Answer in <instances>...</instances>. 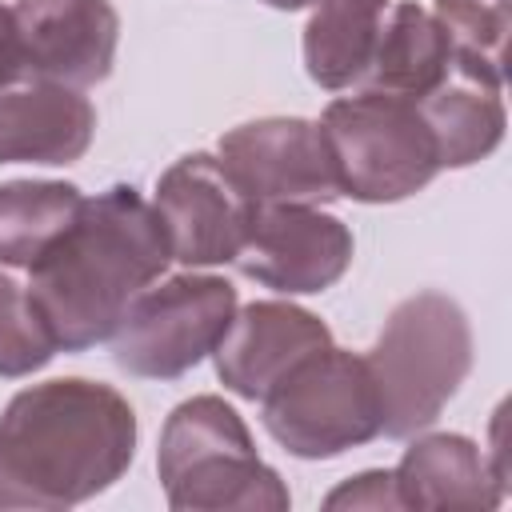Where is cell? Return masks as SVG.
Segmentation results:
<instances>
[{
  "label": "cell",
  "instance_id": "obj_6",
  "mask_svg": "<svg viewBox=\"0 0 512 512\" xmlns=\"http://www.w3.org/2000/svg\"><path fill=\"white\" fill-rule=\"evenodd\" d=\"M340 196L360 204H396L428 188L440 172L432 132L412 100L384 92L340 96L320 116Z\"/></svg>",
  "mask_w": 512,
  "mask_h": 512
},
{
  "label": "cell",
  "instance_id": "obj_7",
  "mask_svg": "<svg viewBox=\"0 0 512 512\" xmlns=\"http://www.w3.org/2000/svg\"><path fill=\"white\" fill-rule=\"evenodd\" d=\"M236 304V288L208 272H180L148 284L112 332V360L140 380H176L216 352Z\"/></svg>",
  "mask_w": 512,
  "mask_h": 512
},
{
  "label": "cell",
  "instance_id": "obj_15",
  "mask_svg": "<svg viewBox=\"0 0 512 512\" xmlns=\"http://www.w3.org/2000/svg\"><path fill=\"white\" fill-rule=\"evenodd\" d=\"M452 76V48L444 28L432 12H424L416 0L388 4V16L380 24L372 60L356 88L384 92L400 100H424Z\"/></svg>",
  "mask_w": 512,
  "mask_h": 512
},
{
  "label": "cell",
  "instance_id": "obj_11",
  "mask_svg": "<svg viewBox=\"0 0 512 512\" xmlns=\"http://www.w3.org/2000/svg\"><path fill=\"white\" fill-rule=\"evenodd\" d=\"M12 20L28 80L92 88L112 76L120 44L112 0H20Z\"/></svg>",
  "mask_w": 512,
  "mask_h": 512
},
{
  "label": "cell",
  "instance_id": "obj_8",
  "mask_svg": "<svg viewBox=\"0 0 512 512\" xmlns=\"http://www.w3.org/2000/svg\"><path fill=\"white\" fill-rule=\"evenodd\" d=\"M152 208L164 224L172 260L188 268L232 264L256 220V204L212 152H188L168 164L156 180Z\"/></svg>",
  "mask_w": 512,
  "mask_h": 512
},
{
  "label": "cell",
  "instance_id": "obj_13",
  "mask_svg": "<svg viewBox=\"0 0 512 512\" xmlns=\"http://www.w3.org/2000/svg\"><path fill=\"white\" fill-rule=\"evenodd\" d=\"M96 136V108L80 88L32 80L0 96V164H76Z\"/></svg>",
  "mask_w": 512,
  "mask_h": 512
},
{
  "label": "cell",
  "instance_id": "obj_14",
  "mask_svg": "<svg viewBox=\"0 0 512 512\" xmlns=\"http://www.w3.org/2000/svg\"><path fill=\"white\" fill-rule=\"evenodd\" d=\"M404 508H496L504 484L488 464V452L460 432H432L404 448L396 472Z\"/></svg>",
  "mask_w": 512,
  "mask_h": 512
},
{
  "label": "cell",
  "instance_id": "obj_4",
  "mask_svg": "<svg viewBox=\"0 0 512 512\" xmlns=\"http://www.w3.org/2000/svg\"><path fill=\"white\" fill-rule=\"evenodd\" d=\"M380 396V436L408 440L436 424L472 372L468 312L444 292L400 300L364 356Z\"/></svg>",
  "mask_w": 512,
  "mask_h": 512
},
{
  "label": "cell",
  "instance_id": "obj_22",
  "mask_svg": "<svg viewBox=\"0 0 512 512\" xmlns=\"http://www.w3.org/2000/svg\"><path fill=\"white\" fill-rule=\"evenodd\" d=\"M24 72H20V44H16V20H12V8L0 4V88L16 84Z\"/></svg>",
  "mask_w": 512,
  "mask_h": 512
},
{
  "label": "cell",
  "instance_id": "obj_2",
  "mask_svg": "<svg viewBox=\"0 0 512 512\" xmlns=\"http://www.w3.org/2000/svg\"><path fill=\"white\" fill-rule=\"evenodd\" d=\"M172 252L156 208L112 184L84 200L64 236L28 268V296L56 348L84 352L108 340L124 308L164 276Z\"/></svg>",
  "mask_w": 512,
  "mask_h": 512
},
{
  "label": "cell",
  "instance_id": "obj_12",
  "mask_svg": "<svg viewBox=\"0 0 512 512\" xmlns=\"http://www.w3.org/2000/svg\"><path fill=\"white\" fill-rule=\"evenodd\" d=\"M332 344L328 324L292 300H252L236 308L216 344V376L240 400H260L296 360Z\"/></svg>",
  "mask_w": 512,
  "mask_h": 512
},
{
  "label": "cell",
  "instance_id": "obj_10",
  "mask_svg": "<svg viewBox=\"0 0 512 512\" xmlns=\"http://www.w3.org/2000/svg\"><path fill=\"white\" fill-rule=\"evenodd\" d=\"M352 252L356 240L340 216L316 204H256L252 232L232 264L280 296H316L348 272Z\"/></svg>",
  "mask_w": 512,
  "mask_h": 512
},
{
  "label": "cell",
  "instance_id": "obj_16",
  "mask_svg": "<svg viewBox=\"0 0 512 512\" xmlns=\"http://www.w3.org/2000/svg\"><path fill=\"white\" fill-rule=\"evenodd\" d=\"M416 108L432 132L440 168H468L488 160L500 148L508 128L500 88L476 84L460 72H452L436 92L416 100Z\"/></svg>",
  "mask_w": 512,
  "mask_h": 512
},
{
  "label": "cell",
  "instance_id": "obj_21",
  "mask_svg": "<svg viewBox=\"0 0 512 512\" xmlns=\"http://www.w3.org/2000/svg\"><path fill=\"white\" fill-rule=\"evenodd\" d=\"M324 508H404L392 472L368 468L360 476H348L340 488L324 496Z\"/></svg>",
  "mask_w": 512,
  "mask_h": 512
},
{
  "label": "cell",
  "instance_id": "obj_5",
  "mask_svg": "<svg viewBox=\"0 0 512 512\" xmlns=\"http://www.w3.org/2000/svg\"><path fill=\"white\" fill-rule=\"evenodd\" d=\"M256 404L268 436L300 460H332L380 436V396L368 360L336 344L296 360Z\"/></svg>",
  "mask_w": 512,
  "mask_h": 512
},
{
  "label": "cell",
  "instance_id": "obj_19",
  "mask_svg": "<svg viewBox=\"0 0 512 512\" xmlns=\"http://www.w3.org/2000/svg\"><path fill=\"white\" fill-rule=\"evenodd\" d=\"M432 16L448 36L452 72L504 92L512 0H436Z\"/></svg>",
  "mask_w": 512,
  "mask_h": 512
},
{
  "label": "cell",
  "instance_id": "obj_18",
  "mask_svg": "<svg viewBox=\"0 0 512 512\" xmlns=\"http://www.w3.org/2000/svg\"><path fill=\"white\" fill-rule=\"evenodd\" d=\"M84 196L68 180H8L0 184V264L32 268L76 220Z\"/></svg>",
  "mask_w": 512,
  "mask_h": 512
},
{
  "label": "cell",
  "instance_id": "obj_23",
  "mask_svg": "<svg viewBox=\"0 0 512 512\" xmlns=\"http://www.w3.org/2000/svg\"><path fill=\"white\" fill-rule=\"evenodd\" d=\"M268 8H280V12H300V8H316L320 0H264Z\"/></svg>",
  "mask_w": 512,
  "mask_h": 512
},
{
  "label": "cell",
  "instance_id": "obj_17",
  "mask_svg": "<svg viewBox=\"0 0 512 512\" xmlns=\"http://www.w3.org/2000/svg\"><path fill=\"white\" fill-rule=\"evenodd\" d=\"M392 0H320L304 24V72L328 92L356 88Z\"/></svg>",
  "mask_w": 512,
  "mask_h": 512
},
{
  "label": "cell",
  "instance_id": "obj_1",
  "mask_svg": "<svg viewBox=\"0 0 512 512\" xmlns=\"http://www.w3.org/2000/svg\"><path fill=\"white\" fill-rule=\"evenodd\" d=\"M136 412L100 380L20 388L0 416V512H64L108 492L136 460Z\"/></svg>",
  "mask_w": 512,
  "mask_h": 512
},
{
  "label": "cell",
  "instance_id": "obj_9",
  "mask_svg": "<svg viewBox=\"0 0 512 512\" xmlns=\"http://www.w3.org/2000/svg\"><path fill=\"white\" fill-rule=\"evenodd\" d=\"M220 160L252 204H328L340 196L320 120L260 116L220 136Z\"/></svg>",
  "mask_w": 512,
  "mask_h": 512
},
{
  "label": "cell",
  "instance_id": "obj_20",
  "mask_svg": "<svg viewBox=\"0 0 512 512\" xmlns=\"http://www.w3.org/2000/svg\"><path fill=\"white\" fill-rule=\"evenodd\" d=\"M56 340L36 312L28 288H20L12 276L0 272V376L20 380L40 372L56 356Z\"/></svg>",
  "mask_w": 512,
  "mask_h": 512
},
{
  "label": "cell",
  "instance_id": "obj_3",
  "mask_svg": "<svg viewBox=\"0 0 512 512\" xmlns=\"http://www.w3.org/2000/svg\"><path fill=\"white\" fill-rule=\"evenodd\" d=\"M156 472L176 512H284L288 484L256 456L244 416L224 396L176 404L160 428Z\"/></svg>",
  "mask_w": 512,
  "mask_h": 512
}]
</instances>
